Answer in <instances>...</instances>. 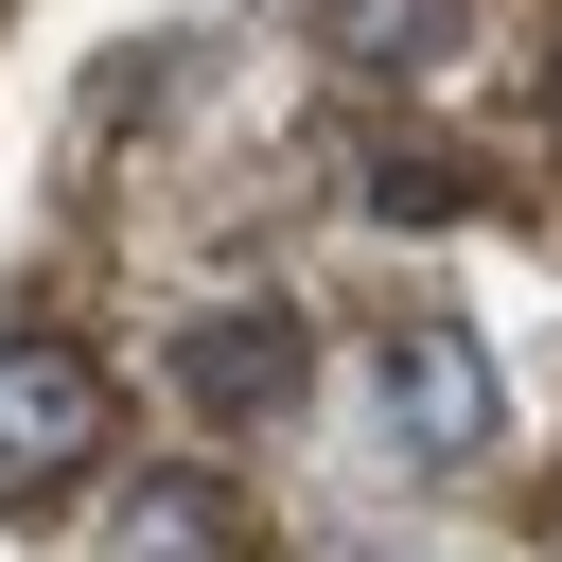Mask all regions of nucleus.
Returning <instances> with one entry per match:
<instances>
[{"mask_svg": "<svg viewBox=\"0 0 562 562\" xmlns=\"http://www.w3.org/2000/svg\"><path fill=\"white\" fill-rule=\"evenodd\" d=\"M369 404H386V457H422V474L492 457V422H509V386H492V351H474L457 316H386V351H369Z\"/></svg>", "mask_w": 562, "mask_h": 562, "instance_id": "obj_1", "label": "nucleus"}, {"mask_svg": "<svg viewBox=\"0 0 562 562\" xmlns=\"http://www.w3.org/2000/svg\"><path fill=\"white\" fill-rule=\"evenodd\" d=\"M105 422H123L105 351H70V334H18L0 351V492H70L105 457Z\"/></svg>", "mask_w": 562, "mask_h": 562, "instance_id": "obj_2", "label": "nucleus"}, {"mask_svg": "<svg viewBox=\"0 0 562 562\" xmlns=\"http://www.w3.org/2000/svg\"><path fill=\"white\" fill-rule=\"evenodd\" d=\"M299 386H316V334H299V299H228V316H193L176 334V404L193 422H299Z\"/></svg>", "mask_w": 562, "mask_h": 562, "instance_id": "obj_3", "label": "nucleus"}, {"mask_svg": "<svg viewBox=\"0 0 562 562\" xmlns=\"http://www.w3.org/2000/svg\"><path fill=\"white\" fill-rule=\"evenodd\" d=\"M105 562H246V509H228L211 474H140V492L105 509Z\"/></svg>", "mask_w": 562, "mask_h": 562, "instance_id": "obj_4", "label": "nucleus"}, {"mask_svg": "<svg viewBox=\"0 0 562 562\" xmlns=\"http://www.w3.org/2000/svg\"><path fill=\"white\" fill-rule=\"evenodd\" d=\"M299 35L334 70H439L457 53V0H299Z\"/></svg>", "mask_w": 562, "mask_h": 562, "instance_id": "obj_5", "label": "nucleus"}, {"mask_svg": "<svg viewBox=\"0 0 562 562\" xmlns=\"http://www.w3.org/2000/svg\"><path fill=\"white\" fill-rule=\"evenodd\" d=\"M457 211H474L457 140H386V158H369V228H457Z\"/></svg>", "mask_w": 562, "mask_h": 562, "instance_id": "obj_6", "label": "nucleus"}, {"mask_svg": "<svg viewBox=\"0 0 562 562\" xmlns=\"http://www.w3.org/2000/svg\"><path fill=\"white\" fill-rule=\"evenodd\" d=\"M369 562H422V544H369Z\"/></svg>", "mask_w": 562, "mask_h": 562, "instance_id": "obj_7", "label": "nucleus"}, {"mask_svg": "<svg viewBox=\"0 0 562 562\" xmlns=\"http://www.w3.org/2000/svg\"><path fill=\"white\" fill-rule=\"evenodd\" d=\"M544 123H562V70H544Z\"/></svg>", "mask_w": 562, "mask_h": 562, "instance_id": "obj_8", "label": "nucleus"}, {"mask_svg": "<svg viewBox=\"0 0 562 562\" xmlns=\"http://www.w3.org/2000/svg\"><path fill=\"white\" fill-rule=\"evenodd\" d=\"M544 544H562V527H544Z\"/></svg>", "mask_w": 562, "mask_h": 562, "instance_id": "obj_9", "label": "nucleus"}]
</instances>
